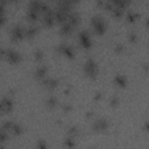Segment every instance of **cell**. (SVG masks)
Returning <instances> with one entry per match:
<instances>
[{
  "mask_svg": "<svg viewBox=\"0 0 149 149\" xmlns=\"http://www.w3.org/2000/svg\"><path fill=\"white\" fill-rule=\"evenodd\" d=\"M91 23L93 26V29L97 34H102L105 31V28H106V23L104 21V19L99 15H95L91 19Z\"/></svg>",
  "mask_w": 149,
  "mask_h": 149,
  "instance_id": "6da1fadb",
  "label": "cell"
},
{
  "mask_svg": "<svg viewBox=\"0 0 149 149\" xmlns=\"http://www.w3.org/2000/svg\"><path fill=\"white\" fill-rule=\"evenodd\" d=\"M84 71H85V73L87 76L94 77L98 73V65H97V63L92 58H88L85 62V64H84Z\"/></svg>",
  "mask_w": 149,
  "mask_h": 149,
  "instance_id": "7a4b0ae2",
  "label": "cell"
},
{
  "mask_svg": "<svg viewBox=\"0 0 149 149\" xmlns=\"http://www.w3.org/2000/svg\"><path fill=\"white\" fill-rule=\"evenodd\" d=\"M5 57L7 58L8 62L10 63H17L20 61V54L13 49H6V54Z\"/></svg>",
  "mask_w": 149,
  "mask_h": 149,
  "instance_id": "3957f363",
  "label": "cell"
},
{
  "mask_svg": "<svg viewBox=\"0 0 149 149\" xmlns=\"http://www.w3.org/2000/svg\"><path fill=\"white\" fill-rule=\"evenodd\" d=\"M23 36H24V28H22V27L19 26V24L14 26L13 29H12V37H13L14 40H20V38H22Z\"/></svg>",
  "mask_w": 149,
  "mask_h": 149,
  "instance_id": "277c9868",
  "label": "cell"
},
{
  "mask_svg": "<svg viewBox=\"0 0 149 149\" xmlns=\"http://www.w3.org/2000/svg\"><path fill=\"white\" fill-rule=\"evenodd\" d=\"M43 22H44L47 26H52V24H54L55 17H54V12L51 10V8L43 13Z\"/></svg>",
  "mask_w": 149,
  "mask_h": 149,
  "instance_id": "5b68a950",
  "label": "cell"
},
{
  "mask_svg": "<svg viewBox=\"0 0 149 149\" xmlns=\"http://www.w3.org/2000/svg\"><path fill=\"white\" fill-rule=\"evenodd\" d=\"M80 21V16L78 14V12H73V10H70L69 13V16H68V22L71 24V26H77Z\"/></svg>",
  "mask_w": 149,
  "mask_h": 149,
  "instance_id": "8992f818",
  "label": "cell"
},
{
  "mask_svg": "<svg viewBox=\"0 0 149 149\" xmlns=\"http://www.w3.org/2000/svg\"><path fill=\"white\" fill-rule=\"evenodd\" d=\"M12 106H13V102H12L10 99L3 98V99L0 100V111H1V112L6 113V112L10 111V109H12Z\"/></svg>",
  "mask_w": 149,
  "mask_h": 149,
  "instance_id": "52a82bcc",
  "label": "cell"
},
{
  "mask_svg": "<svg viewBox=\"0 0 149 149\" xmlns=\"http://www.w3.org/2000/svg\"><path fill=\"white\" fill-rule=\"evenodd\" d=\"M79 40H80V43L85 47V48H90V45H91V37H90V35L87 34V31H80V34H79Z\"/></svg>",
  "mask_w": 149,
  "mask_h": 149,
  "instance_id": "ba28073f",
  "label": "cell"
},
{
  "mask_svg": "<svg viewBox=\"0 0 149 149\" xmlns=\"http://www.w3.org/2000/svg\"><path fill=\"white\" fill-rule=\"evenodd\" d=\"M107 127H108V123H107V121L105 119H99L93 125V128L95 130H105Z\"/></svg>",
  "mask_w": 149,
  "mask_h": 149,
  "instance_id": "9c48e42d",
  "label": "cell"
},
{
  "mask_svg": "<svg viewBox=\"0 0 149 149\" xmlns=\"http://www.w3.org/2000/svg\"><path fill=\"white\" fill-rule=\"evenodd\" d=\"M59 51H62L65 56L68 57H72L73 56V49L71 45H66V44H62L59 45Z\"/></svg>",
  "mask_w": 149,
  "mask_h": 149,
  "instance_id": "30bf717a",
  "label": "cell"
},
{
  "mask_svg": "<svg viewBox=\"0 0 149 149\" xmlns=\"http://www.w3.org/2000/svg\"><path fill=\"white\" fill-rule=\"evenodd\" d=\"M72 31V26L66 21L64 23H62V28H61V33L64 35H69Z\"/></svg>",
  "mask_w": 149,
  "mask_h": 149,
  "instance_id": "8fae6325",
  "label": "cell"
},
{
  "mask_svg": "<svg viewBox=\"0 0 149 149\" xmlns=\"http://www.w3.org/2000/svg\"><path fill=\"white\" fill-rule=\"evenodd\" d=\"M36 31H37L36 27H34V26H29V27H27V28L24 29V36L31 37V36H34V35L36 34Z\"/></svg>",
  "mask_w": 149,
  "mask_h": 149,
  "instance_id": "7c38bea8",
  "label": "cell"
},
{
  "mask_svg": "<svg viewBox=\"0 0 149 149\" xmlns=\"http://www.w3.org/2000/svg\"><path fill=\"white\" fill-rule=\"evenodd\" d=\"M47 73V68L45 66H38L37 70L35 71V76L38 78H44Z\"/></svg>",
  "mask_w": 149,
  "mask_h": 149,
  "instance_id": "4fadbf2b",
  "label": "cell"
},
{
  "mask_svg": "<svg viewBox=\"0 0 149 149\" xmlns=\"http://www.w3.org/2000/svg\"><path fill=\"white\" fill-rule=\"evenodd\" d=\"M114 81L119 86H125V84H126V77L122 76V74H116L115 78H114Z\"/></svg>",
  "mask_w": 149,
  "mask_h": 149,
  "instance_id": "5bb4252c",
  "label": "cell"
},
{
  "mask_svg": "<svg viewBox=\"0 0 149 149\" xmlns=\"http://www.w3.org/2000/svg\"><path fill=\"white\" fill-rule=\"evenodd\" d=\"M113 3V2H112ZM122 9L123 8H120V7H118V6H114L113 5V8H112V14L114 15V16H116V17H120L121 15H122Z\"/></svg>",
  "mask_w": 149,
  "mask_h": 149,
  "instance_id": "9a60e30c",
  "label": "cell"
},
{
  "mask_svg": "<svg viewBox=\"0 0 149 149\" xmlns=\"http://www.w3.org/2000/svg\"><path fill=\"white\" fill-rule=\"evenodd\" d=\"M27 15H28V17H29L30 20H36L37 16H38V12H36V10L29 8L28 12H27Z\"/></svg>",
  "mask_w": 149,
  "mask_h": 149,
  "instance_id": "2e32d148",
  "label": "cell"
},
{
  "mask_svg": "<svg viewBox=\"0 0 149 149\" xmlns=\"http://www.w3.org/2000/svg\"><path fill=\"white\" fill-rule=\"evenodd\" d=\"M56 83H57V81H56L55 79H52V78H45V79H44V85L48 86V87H51V88L56 86Z\"/></svg>",
  "mask_w": 149,
  "mask_h": 149,
  "instance_id": "e0dca14e",
  "label": "cell"
},
{
  "mask_svg": "<svg viewBox=\"0 0 149 149\" xmlns=\"http://www.w3.org/2000/svg\"><path fill=\"white\" fill-rule=\"evenodd\" d=\"M136 17H137V13H136V12H134V10H129V12H128V14H127L128 21H134Z\"/></svg>",
  "mask_w": 149,
  "mask_h": 149,
  "instance_id": "ac0fdd59",
  "label": "cell"
},
{
  "mask_svg": "<svg viewBox=\"0 0 149 149\" xmlns=\"http://www.w3.org/2000/svg\"><path fill=\"white\" fill-rule=\"evenodd\" d=\"M10 132H13V133H15V134H17V133H20L21 132V127L17 125V123H13V126H12V129H10Z\"/></svg>",
  "mask_w": 149,
  "mask_h": 149,
  "instance_id": "d6986e66",
  "label": "cell"
},
{
  "mask_svg": "<svg viewBox=\"0 0 149 149\" xmlns=\"http://www.w3.org/2000/svg\"><path fill=\"white\" fill-rule=\"evenodd\" d=\"M7 139V132L5 129H0V142H3Z\"/></svg>",
  "mask_w": 149,
  "mask_h": 149,
  "instance_id": "ffe728a7",
  "label": "cell"
},
{
  "mask_svg": "<svg viewBox=\"0 0 149 149\" xmlns=\"http://www.w3.org/2000/svg\"><path fill=\"white\" fill-rule=\"evenodd\" d=\"M65 144H66V147L72 148V147L74 146V141H73V139H72V137H68V139L65 140Z\"/></svg>",
  "mask_w": 149,
  "mask_h": 149,
  "instance_id": "44dd1931",
  "label": "cell"
},
{
  "mask_svg": "<svg viewBox=\"0 0 149 149\" xmlns=\"http://www.w3.org/2000/svg\"><path fill=\"white\" fill-rule=\"evenodd\" d=\"M37 149H47V144L44 141H38L37 142Z\"/></svg>",
  "mask_w": 149,
  "mask_h": 149,
  "instance_id": "7402d4cb",
  "label": "cell"
},
{
  "mask_svg": "<svg viewBox=\"0 0 149 149\" xmlns=\"http://www.w3.org/2000/svg\"><path fill=\"white\" fill-rule=\"evenodd\" d=\"M55 102H56V99H55V98H49V99H48V104H49V105L52 106V105H55Z\"/></svg>",
  "mask_w": 149,
  "mask_h": 149,
  "instance_id": "603a6c76",
  "label": "cell"
},
{
  "mask_svg": "<svg viewBox=\"0 0 149 149\" xmlns=\"http://www.w3.org/2000/svg\"><path fill=\"white\" fill-rule=\"evenodd\" d=\"M135 37H136V35H135V34H129V40L134 41V40H135Z\"/></svg>",
  "mask_w": 149,
  "mask_h": 149,
  "instance_id": "cb8c5ba5",
  "label": "cell"
}]
</instances>
